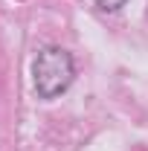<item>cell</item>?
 <instances>
[{
    "label": "cell",
    "instance_id": "1",
    "mask_svg": "<svg viewBox=\"0 0 148 151\" xmlns=\"http://www.w3.org/2000/svg\"><path fill=\"white\" fill-rule=\"evenodd\" d=\"M75 76V64L73 55L61 47H47L41 50L32 64V81H35V90L41 99H55L61 96L70 84H73Z\"/></svg>",
    "mask_w": 148,
    "mask_h": 151
},
{
    "label": "cell",
    "instance_id": "2",
    "mask_svg": "<svg viewBox=\"0 0 148 151\" xmlns=\"http://www.w3.org/2000/svg\"><path fill=\"white\" fill-rule=\"evenodd\" d=\"M96 3H99V9H105V12H113V9L125 6V0H96Z\"/></svg>",
    "mask_w": 148,
    "mask_h": 151
}]
</instances>
